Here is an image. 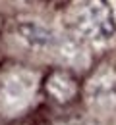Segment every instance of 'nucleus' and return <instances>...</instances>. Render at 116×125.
<instances>
[{
    "label": "nucleus",
    "instance_id": "nucleus-1",
    "mask_svg": "<svg viewBox=\"0 0 116 125\" xmlns=\"http://www.w3.org/2000/svg\"><path fill=\"white\" fill-rule=\"evenodd\" d=\"M74 25L91 42H104L116 33V19L106 0H79L74 8Z\"/></svg>",
    "mask_w": 116,
    "mask_h": 125
},
{
    "label": "nucleus",
    "instance_id": "nucleus-2",
    "mask_svg": "<svg viewBox=\"0 0 116 125\" xmlns=\"http://www.w3.org/2000/svg\"><path fill=\"white\" fill-rule=\"evenodd\" d=\"M35 75L27 69H14L0 81V114L14 117L33 100Z\"/></svg>",
    "mask_w": 116,
    "mask_h": 125
},
{
    "label": "nucleus",
    "instance_id": "nucleus-3",
    "mask_svg": "<svg viewBox=\"0 0 116 125\" xmlns=\"http://www.w3.org/2000/svg\"><path fill=\"white\" fill-rule=\"evenodd\" d=\"M45 91L50 98L58 104H66L76 98L77 94V83L66 71H52L45 81Z\"/></svg>",
    "mask_w": 116,
    "mask_h": 125
},
{
    "label": "nucleus",
    "instance_id": "nucleus-4",
    "mask_svg": "<svg viewBox=\"0 0 116 125\" xmlns=\"http://www.w3.org/2000/svg\"><path fill=\"white\" fill-rule=\"evenodd\" d=\"M16 33L33 48H54L56 42H58V37L54 35L52 29L37 23V21H21L17 23L16 27Z\"/></svg>",
    "mask_w": 116,
    "mask_h": 125
},
{
    "label": "nucleus",
    "instance_id": "nucleus-5",
    "mask_svg": "<svg viewBox=\"0 0 116 125\" xmlns=\"http://www.w3.org/2000/svg\"><path fill=\"white\" fill-rule=\"evenodd\" d=\"M56 54L62 62L70 65V67H76V69H83L89 65V52L87 48L83 46L81 42L76 39V37H62L58 39L56 42Z\"/></svg>",
    "mask_w": 116,
    "mask_h": 125
},
{
    "label": "nucleus",
    "instance_id": "nucleus-6",
    "mask_svg": "<svg viewBox=\"0 0 116 125\" xmlns=\"http://www.w3.org/2000/svg\"><path fill=\"white\" fill-rule=\"evenodd\" d=\"M112 89H114V77L108 73H97L89 81V96L95 100H99L101 96L110 94Z\"/></svg>",
    "mask_w": 116,
    "mask_h": 125
},
{
    "label": "nucleus",
    "instance_id": "nucleus-7",
    "mask_svg": "<svg viewBox=\"0 0 116 125\" xmlns=\"http://www.w3.org/2000/svg\"><path fill=\"white\" fill-rule=\"evenodd\" d=\"M58 125H83L81 121H64V123H58Z\"/></svg>",
    "mask_w": 116,
    "mask_h": 125
}]
</instances>
